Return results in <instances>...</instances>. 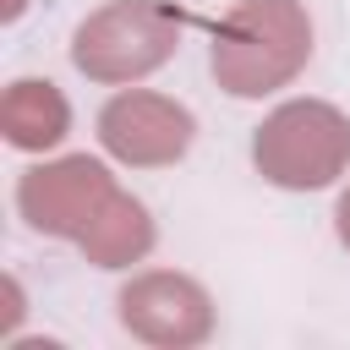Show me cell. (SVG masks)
<instances>
[{
	"instance_id": "cell-1",
	"label": "cell",
	"mask_w": 350,
	"mask_h": 350,
	"mask_svg": "<svg viewBox=\"0 0 350 350\" xmlns=\"http://www.w3.org/2000/svg\"><path fill=\"white\" fill-rule=\"evenodd\" d=\"M312 60V22L301 0H241L213 22V77L235 98H262L284 88Z\"/></svg>"
},
{
	"instance_id": "cell-2",
	"label": "cell",
	"mask_w": 350,
	"mask_h": 350,
	"mask_svg": "<svg viewBox=\"0 0 350 350\" xmlns=\"http://www.w3.org/2000/svg\"><path fill=\"white\" fill-rule=\"evenodd\" d=\"M191 16L170 0H109L71 38V66L93 82H137L159 71L180 49V27Z\"/></svg>"
},
{
	"instance_id": "cell-3",
	"label": "cell",
	"mask_w": 350,
	"mask_h": 350,
	"mask_svg": "<svg viewBox=\"0 0 350 350\" xmlns=\"http://www.w3.org/2000/svg\"><path fill=\"white\" fill-rule=\"evenodd\" d=\"M257 170L284 191H323L350 164V120L323 98L279 104L252 137Z\"/></svg>"
},
{
	"instance_id": "cell-4",
	"label": "cell",
	"mask_w": 350,
	"mask_h": 350,
	"mask_svg": "<svg viewBox=\"0 0 350 350\" xmlns=\"http://www.w3.org/2000/svg\"><path fill=\"white\" fill-rule=\"evenodd\" d=\"M109 191H115L109 170L98 159H88V153H71V159H55V164L27 170L16 180V208H22V219L38 235L77 241L93 224V213L109 202Z\"/></svg>"
},
{
	"instance_id": "cell-5",
	"label": "cell",
	"mask_w": 350,
	"mask_h": 350,
	"mask_svg": "<svg viewBox=\"0 0 350 350\" xmlns=\"http://www.w3.org/2000/svg\"><path fill=\"white\" fill-rule=\"evenodd\" d=\"M191 109L164 98V93H115L104 109H98V142L120 159V164H142V170H159V164H175L186 148H191Z\"/></svg>"
},
{
	"instance_id": "cell-6",
	"label": "cell",
	"mask_w": 350,
	"mask_h": 350,
	"mask_svg": "<svg viewBox=\"0 0 350 350\" xmlns=\"http://www.w3.org/2000/svg\"><path fill=\"white\" fill-rule=\"evenodd\" d=\"M115 306L126 334L148 345H202L213 334V301L186 273H142L115 295Z\"/></svg>"
},
{
	"instance_id": "cell-7",
	"label": "cell",
	"mask_w": 350,
	"mask_h": 350,
	"mask_svg": "<svg viewBox=\"0 0 350 350\" xmlns=\"http://www.w3.org/2000/svg\"><path fill=\"white\" fill-rule=\"evenodd\" d=\"M66 126H71V109H66V98H60L55 82L22 77V82L5 88V98H0V131H5L11 148L44 153V148H55L66 137Z\"/></svg>"
},
{
	"instance_id": "cell-8",
	"label": "cell",
	"mask_w": 350,
	"mask_h": 350,
	"mask_svg": "<svg viewBox=\"0 0 350 350\" xmlns=\"http://www.w3.org/2000/svg\"><path fill=\"white\" fill-rule=\"evenodd\" d=\"M77 246H82L88 262H98V268H126V262L148 257V246H153V219H148V208H142L137 197L109 191V202L93 213V224L77 235Z\"/></svg>"
},
{
	"instance_id": "cell-9",
	"label": "cell",
	"mask_w": 350,
	"mask_h": 350,
	"mask_svg": "<svg viewBox=\"0 0 350 350\" xmlns=\"http://www.w3.org/2000/svg\"><path fill=\"white\" fill-rule=\"evenodd\" d=\"M334 230H339V241L350 246V186H345V197H339V208H334Z\"/></svg>"
},
{
	"instance_id": "cell-10",
	"label": "cell",
	"mask_w": 350,
	"mask_h": 350,
	"mask_svg": "<svg viewBox=\"0 0 350 350\" xmlns=\"http://www.w3.org/2000/svg\"><path fill=\"white\" fill-rule=\"evenodd\" d=\"M22 5H27V0H5V11H0V16H5V22H11V16H16V11H22Z\"/></svg>"
}]
</instances>
